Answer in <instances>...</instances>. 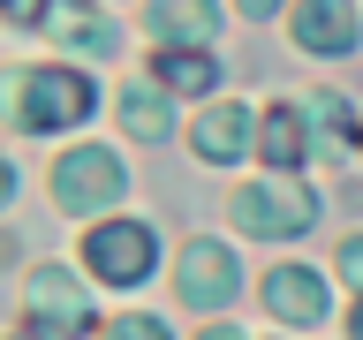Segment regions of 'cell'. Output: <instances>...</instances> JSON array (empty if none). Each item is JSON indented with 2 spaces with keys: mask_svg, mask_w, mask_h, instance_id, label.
Here are the masks:
<instances>
[{
  "mask_svg": "<svg viewBox=\"0 0 363 340\" xmlns=\"http://www.w3.org/2000/svg\"><path fill=\"white\" fill-rule=\"evenodd\" d=\"M91 113V84L76 68H23L16 76V129L45 136V129H68Z\"/></svg>",
  "mask_w": 363,
  "mask_h": 340,
  "instance_id": "1",
  "label": "cell"
},
{
  "mask_svg": "<svg viewBox=\"0 0 363 340\" xmlns=\"http://www.w3.org/2000/svg\"><path fill=\"white\" fill-rule=\"evenodd\" d=\"M311 220H318V204L303 181H250V189H235V227L242 234L280 242V234H303Z\"/></svg>",
  "mask_w": 363,
  "mask_h": 340,
  "instance_id": "2",
  "label": "cell"
},
{
  "mask_svg": "<svg viewBox=\"0 0 363 340\" xmlns=\"http://www.w3.org/2000/svg\"><path fill=\"white\" fill-rule=\"evenodd\" d=\"M121 189H129V174H121V159L99 152V144H84V152H68L61 166H53V204H61V212H106Z\"/></svg>",
  "mask_w": 363,
  "mask_h": 340,
  "instance_id": "3",
  "label": "cell"
},
{
  "mask_svg": "<svg viewBox=\"0 0 363 340\" xmlns=\"http://www.w3.org/2000/svg\"><path fill=\"white\" fill-rule=\"evenodd\" d=\"M84 265L106 280V288H136L144 272H152V227L136 220H106L84 234Z\"/></svg>",
  "mask_w": 363,
  "mask_h": 340,
  "instance_id": "4",
  "label": "cell"
},
{
  "mask_svg": "<svg viewBox=\"0 0 363 340\" xmlns=\"http://www.w3.org/2000/svg\"><path fill=\"white\" fill-rule=\"evenodd\" d=\"M235 288H242V265H235V249L227 242H189L182 249V272H174V295L182 302H235Z\"/></svg>",
  "mask_w": 363,
  "mask_h": 340,
  "instance_id": "5",
  "label": "cell"
},
{
  "mask_svg": "<svg viewBox=\"0 0 363 340\" xmlns=\"http://www.w3.org/2000/svg\"><path fill=\"white\" fill-rule=\"evenodd\" d=\"M265 310L288 317V325H318V317H325V280H318L311 265H280V272H265Z\"/></svg>",
  "mask_w": 363,
  "mask_h": 340,
  "instance_id": "6",
  "label": "cell"
},
{
  "mask_svg": "<svg viewBox=\"0 0 363 340\" xmlns=\"http://www.w3.org/2000/svg\"><path fill=\"white\" fill-rule=\"evenodd\" d=\"M295 45H311V53H348L356 45V8L348 0H295Z\"/></svg>",
  "mask_w": 363,
  "mask_h": 340,
  "instance_id": "7",
  "label": "cell"
},
{
  "mask_svg": "<svg viewBox=\"0 0 363 340\" xmlns=\"http://www.w3.org/2000/svg\"><path fill=\"white\" fill-rule=\"evenodd\" d=\"M257 152H265L280 174H295L303 152H311V121H303V106H265V113H257Z\"/></svg>",
  "mask_w": 363,
  "mask_h": 340,
  "instance_id": "8",
  "label": "cell"
},
{
  "mask_svg": "<svg viewBox=\"0 0 363 340\" xmlns=\"http://www.w3.org/2000/svg\"><path fill=\"white\" fill-rule=\"evenodd\" d=\"M212 30H220L212 0H152V38L159 45H204Z\"/></svg>",
  "mask_w": 363,
  "mask_h": 340,
  "instance_id": "9",
  "label": "cell"
},
{
  "mask_svg": "<svg viewBox=\"0 0 363 340\" xmlns=\"http://www.w3.org/2000/svg\"><path fill=\"white\" fill-rule=\"evenodd\" d=\"M23 295H30V310H38V317H68V325H84V317H91L76 272H61V265H38L30 280H23Z\"/></svg>",
  "mask_w": 363,
  "mask_h": 340,
  "instance_id": "10",
  "label": "cell"
},
{
  "mask_svg": "<svg viewBox=\"0 0 363 340\" xmlns=\"http://www.w3.org/2000/svg\"><path fill=\"white\" fill-rule=\"evenodd\" d=\"M250 136H257V121H250L242 106H212L197 129H189V144H197V159H242Z\"/></svg>",
  "mask_w": 363,
  "mask_h": 340,
  "instance_id": "11",
  "label": "cell"
},
{
  "mask_svg": "<svg viewBox=\"0 0 363 340\" xmlns=\"http://www.w3.org/2000/svg\"><path fill=\"white\" fill-rule=\"evenodd\" d=\"M159 84L182 91V98H197V91L220 84V61H204V45H167L159 53Z\"/></svg>",
  "mask_w": 363,
  "mask_h": 340,
  "instance_id": "12",
  "label": "cell"
},
{
  "mask_svg": "<svg viewBox=\"0 0 363 340\" xmlns=\"http://www.w3.org/2000/svg\"><path fill=\"white\" fill-rule=\"evenodd\" d=\"M121 121H129V136H144V144H159L174 113H167V98H159L152 84H129V91H121Z\"/></svg>",
  "mask_w": 363,
  "mask_h": 340,
  "instance_id": "13",
  "label": "cell"
},
{
  "mask_svg": "<svg viewBox=\"0 0 363 340\" xmlns=\"http://www.w3.org/2000/svg\"><path fill=\"white\" fill-rule=\"evenodd\" d=\"M53 30H61L76 53H121V30H106V23H91V16H61Z\"/></svg>",
  "mask_w": 363,
  "mask_h": 340,
  "instance_id": "14",
  "label": "cell"
},
{
  "mask_svg": "<svg viewBox=\"0 0 363 340\" xmlns=\"http://www.w3.org/2000/svg\"><path fill=\"white\" fill-rule=\"evenodd\" d=\"M311 113H318V121H325V129H333L340 136V144H356V113H348V98H340V91H318V98H311Z\"/></svg>",
  "mask_w": 363,
  "mask_h": 340,
  "instance_id": "15",
  "label": "cell"
},
{
  "mask_svg": "<svg viewBox=\"0 0 363 340\" xmlns=\"http://www.w3.org/2000/svg\"><path fill=\"white\" fill-rule=\"evenodd\" d=\"M106 340H167V325H159V317H113Z\"/></svg>",
  "mask_w": 363,
  "mask_h": 340,
  "instance_id": "16",
  "label": "cell"
},
{
  "mask_svg": "<svg viewBox=\"0 0 363 340\" xmlns=\"http://www.w3.org/2000/svg\"><path fill=\"white\" fill-rule=\"evenodd\" d=\"M340 280L363 295V234H348V242H340Z\"/></svg>",
  "mask_w": 363,
  "mask_h": 340,
  "instance_id": "17",
  "label": "cell"
},
{
  "mask_svg": "<svg viewBox=\"0 0 363 340\" xmlns=\"http://www.w3.org/2000/svg\"><path fill=\"white\" fill-rule=\"evenodd\" d=\"M8 16L16 23H45V0H8Z\"/></svg>",
  "mask_w": 363,
  "mask_h": 340,
  "instance_id": "18",
  "label": "cell"
},
{
  "mask_svg": "<svg viewBox=\"0 0 363 340\" xmlns=\"http://www.w3.org/2000/svg\"><path fill=\"white\" fill-rule=\"evenodd\" d=\"M272 8H280V0H242V16H272Z\"/></svg>",
  "mask_w": 363,
  "mask_h": 340,
  "instance_id": "19",
  "label": "cell"
},
{
  "mask_svg": "<svg viewBox=\"0 0 363 340\" xmlns=\"http://www.w3.org/2000/svg\"><path fill=\"white\" fill-rule=\"evenodd\" d=\"M348 340H363V302H356V317H348Z\"/></svg>",
  "mask_w": 363,
  "mask_h": 340,
  "instance_id": "20",
  "label": "cell"
},
{
  "mask_svg": "<svg viewBox=\"0 0 363 340\" xmlns=\"http://www.w3.org/2000/svg\"><path fill=\"white\" fill-rule=\"evenodd\" d=\"M204 340H242V333H227V325H212V333H204Z\"/></svg>",
  "mask_w": 363,
  "mask_h": 340,
  "instance_id": "21",
  "label": "cell"
},
{
  "mask_svg": "<svg viewBox=\"0 0 363 340\" xmlns=\"http://www.w3.org/2000/svg\"><path fill=\"white\" fill-rule=\"evenodd\" d=\"M16 340H30V333H16Z\"/></svg>",
  "mask_w": 363,
  "mask_h": 340,
  "instance_id": "22",
  "label": "cell"
}]
</instances>
